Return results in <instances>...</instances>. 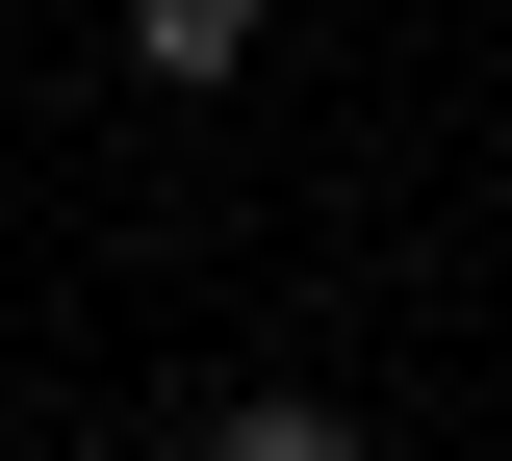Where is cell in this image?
Returning a JSON list of instances; mask_svg holds the SVG:
<instances>
[{"mask_svg":"<svg viewBox=\"0 0 512 461\" xmlns=\"http://www.w3.org/2000/svg\"><path fill=\"white\" fill-rule=\"evenodd\" d=\"M103 26H128L154 103H231V77H256V0H103Z\"/></svg>","mask_w":512,"mask_h":461,"instance_id":"6da1fadb","label":"cell"},{"mask_svg":"<svg viewBox=\"0 0 512 461\" xmlns=\"http://www.w3.org/2000/svg\"><path fill=\"white\" fill-rule=\"evenodd\" d=\"M180 461H384V410H333V385H231Z\"/></svg>","mask_w":512,"mask_h":461,"instance_id":"7a4b0ae2","label":"cell"}]
</instances>
